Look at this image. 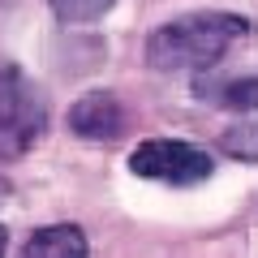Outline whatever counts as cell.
<instances>
[{
  "mask_svg": "<svg viewBox=\"0 0 258 258\" xmlns=\"http://www.w3.org/2000/svg\"><path fill=\"white\" fill-rule=\"evenodd\" d=\"M18 258H91V249H86V237L78 224H47V228L30 232Z\"/></svg>",
  "mask_w": 258,
  "mask_h": 258,
  "instance_id": "5b68a950",
  "label": "cell"
},
{
  "mask_svg": "<svg viewBox=\"0 0 258 258\" xmlns=\"http://www.w3.org/2000/svg\"><path fill=\"white\" fill-rule=\"evenodd\" d=\"M129 172L164 185H198L215 172V159L207 147H194L181 138H147L129 155Z\"/></svg>",
  "mask_w": 258,
  "mask_h": 258,
  "instance_id": "3957f363",
  "label": "cell"
},
{
  "mask_svg": "<svg viewBox=\"0 0 258 258\" xmlns=\"http://www.w3.org/2000/svg\"><path fill=\"white\" fill-rule=\"evenodd\" d=\"M5 245H9V232H5V224H0V258H5Z\"/></svg>",
  "mask_w": 258,
  "mask_h": 258,
  "instance_id": "9c48e42d",
  "label": "cell"
},
{
  "mask_svg": "<svg viewBox=\"0 0 258 258\" xmlns=\"http://www.w3.org/2000/svg\"><path fill=\"white\" fill-rule=\"evenodd\" d=\"M194 95L203 103H220V108H237V112H258V74L224 78V82L198 78V82H194Z\"/></svg>",
  "mask_w": 258,
  "mask_h": 258,
  "instance_id": "8992f818",
  "label": "cell"
},
{
  "mask_svg": "<svg viewBox=\"0 0 258 258\" xmlns=\"http://www.w3.org/2000/svg\"><path fill=\"white\" fill-rule=\"evenodd\" d=\"M43 129H47V103L39 86L18 64H0V164L26 155L43 138Z\"/></svg>",
  "mask_w": 258,
  "mask_h": 258,
  "instance_id": "7a4b0ae2",
  "label": "cell"
},
{
  "mask_svg": "<svg viewBox=\"0 0 258 258\" xmlns=\"http://www.w3.org/2000/svg\"><path fill=\"white\" fill-rule=\"evenodd\" d=\"M220 151L241 164H258V120H237L220 134Z\"/></svg>",
  "mask_w": 258,
  "mask_h": 258,
  "instance_id": "52a82bcc",
  "label": "cell"
},
{
  "mask_svg": "<svg viewBox=\"0 0 258 258\" xmlns=\"http://www.w3.org/2000/svg\"><path fill=\"white\" fill-rule=\"evenodd\" d=\"M249 22L241 13L203 9V13H181L151 30L147 39V64L159 74H185V69H211L228 56L237 39H245Z\"/></svg>",
  "mask_w": 258,
  "mask_h": 258,
  "instance_id": "6da1fadb",
  "label": "cell"
},
{
  "mask_svg": "<svg viewBox=\"0 0 258 258\" xmlns=\"http://www.w3.org/2000/svg\"><path fill=\"white\" fill-rule=\"evenodd\" d=\"M47 5H52V13H56L60 22L82 26V22H99L116 0H47Z\"/></svg>",
  "mask_w": 258,
  "mask_h": 258,
  "instance_id": "ba28073f",
  "label": "cell"
},
{
  "mask_svg": "<svg viewBox=\"0 0 258 258\" xmlns=\"http://www.w3.org/2000/svg\"><path fill=\"white\" fill-rule=\"evenodd\" d=\"M69 129L86 142H120L129 134V112L112 91H86L69 108Z\"/></svg>",
  "mask_w": 258,
  "mask_h": 258,
  "instance_id": "277c9868",
  "label": "cell"
}]
</instances>
